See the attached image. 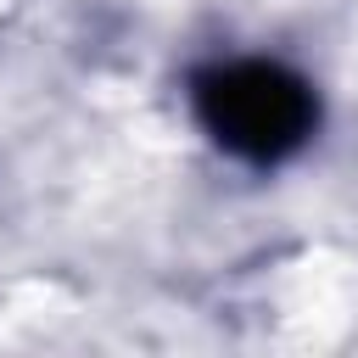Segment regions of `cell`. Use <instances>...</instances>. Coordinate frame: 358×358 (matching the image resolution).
I'll list each match as a JSON object with an SVG mask.
<instances>
[{
  "label": "cell",
  "mask_w": 358,
  "mask_h": 358,
  "mask_svg": "<svg viewBox=\"0 0 358 358\" xmlns=\"http://www.w3.org/2000/svg\"><path fill=\"white\" fill-rule=\"evenodd\" d=\"M0 11H6V0H0Z\"/></svg>",
  "instance_id": "cell-1"
}]
</instances>
